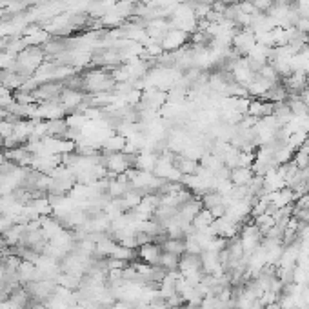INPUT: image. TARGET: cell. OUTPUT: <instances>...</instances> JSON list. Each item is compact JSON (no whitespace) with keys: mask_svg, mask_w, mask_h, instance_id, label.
I'll list each match as a JSON object with an SVG mask.
<instances>
[{"mask_svg":"<svg viewBox=\"0 0 309 309\" xmlns=\"http://www.w3.org/2000/svg\"><path fill=\"white\" fill-rule=\"evenodd\" d=\"M138 249V258H140L144 264L148 265H158V260L162 257V247L158 244H146L142 245V247H136Z\"/></svg>","mask_w":309,"mask_h":309,"instance_id":"cell-1","label":"cell"},{"mask_svg":"<svg viewBox=\"0 0 309 309\" xmlns=\"http://www.w3.org/2000/svg\"><path fill=\"white\" fill-rule=\"evenodd\" d=\"M255 177L251 168H242V166H237V168L231 169V177H229V182L233 186H247L251 178Z\"/></svg>","mask_w":309,"mask_h":309,"instance_id":"cell-2","label":"cell"},{"mask_svg":"<svg viewBox=\"0 0 309 309\" xmlns=\"http://www.w3.org/2000/svg\"><path fill=\"white\" fill-rule=\"evenodd\" d=\"M160 247H162V251L173 253V255L182 257V255L186 253V239H168Z\"/></svg>","mask_w":309,"mask_h":309,"instance_id":"cell-3","label":"cell"},{"mask_svg":"<svg viewBox=\"0 0 309 309\" xmlns=\"http://www.w3.org/2000/svg\"><path fill=\"white\" fill-rule=\"evenodd\" d=\"M158 265L164 267L166 271H180V257H178V255H173V253L162 251Z\"/></svg>","mask_w":309,"mask_h":309,"instance_id":"cell-4","label":"cell"},{"mask_svg":"<svg viewBox=\"0 0 309 309\" xmlns=\"http://www.w3.org/2000/svg\"><path fill=\"white\" fill-rule=\"evenodd\" d=\"M239 9L242 11V13L245 15H257V7H255V4H253L251 0H244V2H239Z\"/></svg>","mask_w":309,"mask_h":309,"instance_id":"cell-5","label":"cell"},{"mask_svg":"<svg viewBox=\"0 0 309 309\" xmlns=\"http://www.w3.org/2000/svg\"><path fill=\"white\" fill-rule=\"evenodd\" d=\"M6 162H7L6 151H4V149H0V166H2V164H6Z\"/></svg>","mask_w":309,"mask_h":309,"instance_id":"cell-6","label":"cell"}]
</instances>
